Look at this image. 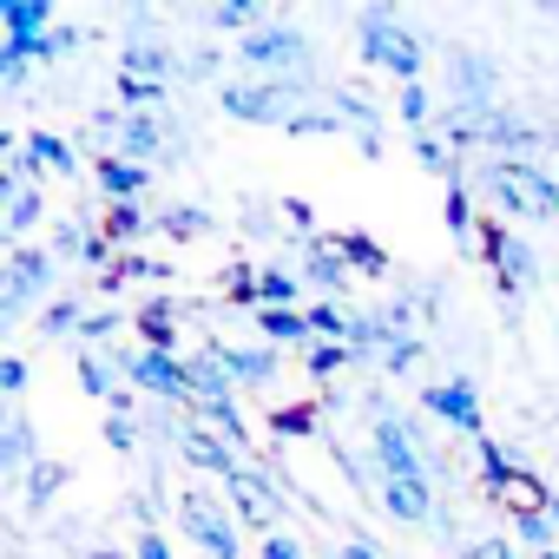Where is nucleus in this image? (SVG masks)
<instances>
[{
	"instance_id": "1",
	"label": "nucleus",
	"mask_w": 559,
	"mask_h": 559,
	"mask_svg": "<svg viewBox=\"0 0 559 559\" xmlns=\"http://www.w3.org/2000/svg\"><path fill=\"white\" fill-rule=\"evenodd\" d=\"M474 191H487L500 217H533V224L559 217V178L539 158H487L474 165Z\"/></svg>"
},
{
	"instance_id": "2",
	"label": "nucleus",
	"mask_w": 559,
	"mask_h": 559,
	"mask_svg": "<svg viewBox=\"0 0 559 559\" xmlns=\"http://www.w3.org/2000/svg\"><path fill=\"white\" fill-rule=\"evenodd\" d=\"M230 60H237L250 80H317V47H310V34L290 27V21L257 27L250 40L230 47Z\"/></svg>"
},
{
	"instance_id": "3",
	"label": "nucleus",
	"mask_w": 559,
	"mask_h": 559,
	"mask_svg": "<svg viewBox=\"0 0 559 559\" xmlns=\"http://www.w3.org/2000/svg\"><path fill=\"white\" fill-rule=\"evenodd\" d=\"M362 67H382V73H395L402 86H421V67H428V47H421V34H408L402 27V14L389 8V0H376V8L362 14Z\"/></svg>"
},
{
	"instance_id": "4",
	"label": "nucleus",
	"mask_w": 559,
	"mask_h": 559,
	"mask_svg": "<svg viewBox=\"0 0 559 559\" xmlns=\"http://www.w3.org/2000/svg\"><path fill=\"white\" fill-rule=\"evenodd\" d=\"M53 284H60V257L53 250H8V263H0V330L27 323V310L53 304Z\"/></svg>"
},
{
	"instance_id": "5",
	"label": "nucleus",
	"mask_w": 559,
	"mask_h": 559,
	"mask_svg": "<svg viewBox=\"0 0 559 559\" xmlns=\"http://www.w3.org/2000/svg\"><path fill=\"white\" fill-rule=\"evenodd\" d=\"M317 80H224L217 86V112L224 119H237V126H290L304 106V93H310Z\"/></svg>"
},
{
	"instance_id": "6",
	"label": "nucleus",
	"mask_w": 559,
	"mask_h": 559,
	"mask_svg": "<svg viewBox=\"0 0 559 559\" xmlns=\"http://www.w3.org/2000/svg\"><path fill=\"white\" fill-rule=\"evenodd\" d=\"M178 526H185V539L204 546L211 559H243L237 513H230V500H217L211 487H185V493H178Z\"/></svg>"
},
{
	"instance_id": "7",
	"label": "nucleus",
	"mask_w": 559,
	"mask_h": 559,
	"mask_svg": "<svg viewBox=\"0 0 559 559\" xmlns=\"http://www.w3.org/2000/svg\"><path fill=\"white\" fill-rule=\"evenodd\" d=\"M369 454H376L382 480H428V454H421V441H415V421H402V415H389V408L369 421Z\"/></svg>"
},
{
	"instance_id": "8",
	"label": "nucleus",
	"mask_w": 559,
	"mask_h": 559,
	"mask_svg": "<svg viewBox=\"0 0 559 559\" xmlns=\"http://www.w3.org/2000/svg\"><path fill=\"white\" fill-rule=\"evenodd\" d=\"M480 257H487V270H493L500 297H520V290L533 284V250H526V237H520L507 217H487V224H480Z\"/></svg>"
},
{
	"instance_id": "9",
	"label": "nucleus",
	"mask_w": 559,
	"mask_h": 559,
	"mask_svg": "<svg viewBox=\"0 0 559 559\" xmlns=\"http://www.w3.org/2000/svg\"><path fill=\"white\" fill-rule=\"evenodd\" d=\"M448 93H454V112H487V106H500V67L474 47H454L448 53Z\"/></svg>"
},
{
	"instance_id": "10",
	"label": "nucleus",
	"mask_w": 559,
	"mask_h": 559,
	"mask_svg": "<svg viewBox=\"0 0 559 559\" xmlns=\"http://www.w3.org/2000/svg\"><path fill=\"white\" fill-rule=\"evenodd\" d=\"M126 382L139 395H158V402H191V356L139 349V356H126Z\"/></svg>"
},
{
	"instance_id": "11",
	"label": "nucleus",
	"mask_w": 559,
	"mask_h": 559,
	"mask_svg": "<svg viewBox=\"0 0 559 559\" xmlns=\"http://www.w3.org/2000/svg\"><path fill=\"white\" fill-rule=\"evenodd\" d=\"M224 500H230V513H237L243 526H257L263 539L276 533V520H284V487H276L263 467H243V474L224 487Z\"/></svg>"
},
{
	"instance_id": "12",
	"label": "nucleus",
	"mask_w": 559,
	"mask_h": 559,
	"mask_svg": "<svg viewBox=\"0 0 559 559\" xmlns=\"http://www.w3.org/2000/svg\"><path fill=\"white\" fill-rule=\"evenodd\" d=\"M421 408L435 415V421H448L454 435H487L480 428V389H474V376H441V382H428L421 389Z\"/></svg>"
},
{
	"instance_id": "13",
	"label": "nucleus",
	"mask_w": 559,
	"mask_h": 559,
	"mask_svg": "<svg viewBox=\"0 0 559 559\" xmlns=\"http://www.w3.org/2000/svg\"><path fill=\"white\" fill-rule=\"evenodd\" d=\"M178 454L191 461V467H204V474H217L224 487L250 467V454L237 448V441H224L217 428H204V421H178Z\"/></svg>"
},
{
	"instance_id": "14",
	"label": "nucleus",
	"mask_w": 559,
	"mask_h": 559,
	"mask_svg": "<svg viewBox=\"0 0 559 559\" xmlns=\"http://www.w3.org/2000/svg\"><path fill=\"white\" fill-rule=\"evenodd\" d=\"M349 276H356V270H349V257L336 250V237H310V243H304V284H310L323 304H343V297H349Z\"/></svg>"
},
{
	"instance_id": "15",
	"label": "nucleus",
	"mask_w": 559,
	"mask_h": 559,
	"mask_svg": "<svg viewBox=\"0 0 559 559\" xmlns=\"http://www.w3.org/2000/svg\"><path fill=\"white\" fill-rule=\"evenodd\" d=\"M93 185H99L106 204H145L152 165H139V158H126V152H99V158H93Z\"/></svg>"
},
{
	"instance_id": "16",
	"label": "nucleus",
	"mask_w": 559,
	"mask_h": 559,
	"mask_svg": "<svg viewBox=\"0 0 559 559\" xmlns=\"http://www.w3.org/2000/svg\"><path fill=\"white\" fill-rule=\"evenodd\" d=\"M34 467H40L34 421H27V408H8V415H0V480H8V487H21Z\"/></svg>"
},
{
	"instance_id": "17",
	"label": "nucleus",
	"mask_w": 559,
	"mask_h": 559,
	"mask_svg": "<svg viewBox=\"0 0 559 559\" xmlns=\"http://www.w3.org/2000/svg\"><path fill=\"white\" fill-rule=\"evenodd\" d=\"M237 389H270L276 382V349L270 343H204Z\"/></svg>"
},
{
	"instance_id": "18",
	"label": "nucleus",
	"mask_w": 559,
	"mask_h": 559,
	"mask_svg": "<svg viewBox=\"0 0 559 559\" xmlns=\"http://www.w3.org/2000/svg\"><path fill=\"white\" fill-rule=\"evenodd\" d=\"M47 250L60 257V263H99L106 270V237H99V224H86V217H60L53 224V237H47Z\"/></svg>"
},
{
	"instance_id": "19",
	"label": "nucleus",
	"mask_w": 559,
	"mask_h": 559,
	"mask_svg": "<svg viewBox=\"0 0 559 559\" xmlns=\"http://www.w3.org/2000/svg\"><path fill=\"white\" fill-rule=\"evenodd\" d=\"M0 204H8V224H0V237H8V250H21V237L40 230V217H47V198H40L34 185L0 178Z\"/></svg>"
},
{
	"instance_id": "20",
	"label": "nucleus",
	"mask_w": 559,
	"mask_h": 559,
	"mask_svg": "<svg viewBox=\"0 0 559 559\" xmlns=\"http://www.w3.org/2000/svg\"><path fill=\"white\" fill-rule=\"evenodd\" d=\"M185 73V60L171 53V47H158V40H132L126 53H119V80H152V86H171Z\"/></svg>"
},
{
	"instance_id": "21",
	"label": "nucleus",
	"mask_w": 559,
	"mask_h": 559,
	"mask_svg": "<svg viewBox=\"0 0 559 559\" xmlns=\"http://www.w3.org/2000/svg\"><path fill=\"white\" fill-rule=\"evenodd\" d=\"M165 145H171V119H165V112H132V119H126V132H119V152H126V158H139V165L165 158Z\"/></svg>"
},
{
	"instance_id": "22",
	"label": "nucleus",
	"mask_w": 559,
	"mask_h": 559,
	"mask_svg": "<svg viewBox=\"0 0 559 559\" xmlns=\"http://www.w3.org/2000/svg\"><path fill=\"white\" fill-rule=\"evenodd\" d=\"M132 330H139V343H145V349L178 356V304H171V297H145V304L132 310Z\"/></svg>"
},
{
	"instance_id": "23",
	"label": "nucleus",
	"mask_w": 559,
	"mask_h": 559,
	"mask_svg": "<svg viewBox=\"0 0 559 559\" xmlns=\"http://www.w3.org/2000/svg\"><path fill=\"white\" fill-rule=\"evenodd\" d=\"M376 493H382L389 520H402V526H428L435 520V487L428 480H382Z\"/></svg>"
},
{
	"instance_id": "24",
	"label": "nucleus",
	"mask_w": 559,
	"mask_h": 559,
	"mask_svg": "<svg viewBox=\"0 0 559 559\" xmlns=\"http://www.w3.org/2000/svg\"><path fill=\"white\" fill-rule=\"evenodd\" d=\"M250 330H257V343H270V349H284V343H317V336H310V310H250Z\"/></svg>"
},
{
	"instance_id": "25",
	"label": "nucleus",
	"mask_w": 559,
	"mask_h": 559,
	"mask_svg": "<svg viewBox=\"0 0 559 559\" xmlns=\"http://www.w3.org/2000/svg\"><path fill=\"white\" fill-rule=\"evenodd\" d=\"M408 145H415V165H421V171H435L441 185H461V178H467L461 152H454V145H448L435 126H428V132H408Z\"/></svg>"
},
{
	"instance_id": "26",
	"label": "nucleus",
	"mask_w": 559,
	"mask_h": 559,
	"mask_svg": "<svg viewBox=\"0 0 559 559\" xmlns=\"http://www.w3.org/2000/svg\"><path fill=\"white\" fill-rule=\"evenodd\" d=\"M152 230H158V237H178V243H198V237L217 230V217H211L204 204H158V211H152Z\"/></svg>"
},
{
	"instance_id": "27",
	"label": "nucleus",
	"mask_w": 559,
	"mask_h": 559,
	"mask_svg": "<svg viewBox=\"0 0 559 559\" xmlns=\"http://www.w3.org/2000/svg\"><path fill=\"white\" fill-rule=\"evenodd\" d=\"M191 402H198V408H224V402H237V382L224 376V362H217L211 349L191 356Z\"/></svg>"
},
{
	"instance_id": "28",
	"label": "nucleus",
	"mask_w": 559,
	"mask_h": 559,
	"mask_svg": "<svg viewBox=\"0 0 559 559\" xmlns=\"http://www.w3.org/2000/svg\"><path fill=\"white\" fill-rule=\"evenodd\" d=\"M0 27H8V40H40L53 21V0H0Z\"/></svg>"
},
{
	"instance_id": "29",
	"label": "nucleus",
	"mask_w": 559,
	"mask_h": 559,
	"mask_svg": "<svg viewBox=\"0 0 559 559\" xmlns=\"http://www.w3.org/2000/svg\"><path fill=\"white\" fill-rule=\"evenodd\" d=\"M304 270H284V263H263L257 276V310H304Z\"/></svg>"
},
{
	"instance_id": "30",
	"label": "nucleus",
	"mask_w": 559,
	"mask_h": 559,
	"mask_svg": "<svg viewBox=\"0 0 559 559\" xmlns=\"http://www.w3.org/2000/svg\"><path fill=\"white\" fill-rule=\"evenodd\" d=\"M27 152H34V165H40V171H53V178H73V171H80L73 139H60V132H47V126H34V132H27Z\"/></svg>"
},
{
	"instance_id": "31",
	"label": "nucleus",
	"mask_w": 559,
	"mask_h": 559,
	"mask_svg": "<svg viewBox=\"0 0 559 559\" xmlns=\"http://www.w3.org/2000/svg\"><path fill=\"white\" fill-rule=\"evenodd\" d=\"M441 217H448V237L467 250V243H480V224H474V178H461V185H448V198H441Z\"/></svg>"
},
{
	"instance_id": "32",
	"label": "nucleus",
	"mask_w": 559,
	"mask_h": 559,
	"mask_svg": "<svg viewBox=\"0 0 559 559\" xmlns=\"http://www.w3.org/2000/svg\"><path fill=\"white\" fill-rule=\"evenodd\" d=\"M330 237H336V250L349 257L356 276H389V250H382L369 230H330Z\"/></svg>"
},
{
	"instance_id": "33",
	"label": "nucleus",
	"mask_w": 559,
	"mask_h": 559,
	"mask_svg": "<svg viewBox=\"0 0 559 559\" xmlns=\"http://www.w3.org/2000/svg\"><path fill=\"white\" fill-rule=\"evenodd\" d=\"M513 533H520V546L552 552V539H559V507H552V500H546V507H513Z\"/></svg>"
},
{
	"instance_id": "34",
	"label": "nucleus",
	"mask_w": 559,
	"mask_h": 559,
	"mask_svg": "<svg viewBox=\"0 0 559 559\" xmlns=\"http://www.w3.org/2000/svg\"><path fill=\"white\" fill-rule=\"evenodd\" d=\"M145 230H152V204H106L99 211V237L106 243H132Z\"/></svg>"
},
{
	"instance_id": "35",
	"label": "nucleus",
	"mask_w": 559,
	"mask_h": 559,
	"mask_svg": "<svg viewBox=\"0 0 559 559\" xmlns=\"http://www.w3.org/2000/svg\"><path fill=\"white\" fill-rule=\"evenodd\" d=\"M304 310H310V336H317V343H349V336H356V310H349V304L310 297Z\"/></svg>"
},
{
	"instance_id": "36",
	"label": "nucleus",
	"mask_w": 559,
	"mask_h": 559,
	"mask_svg": "<svg viewBox=\"0 0 559 559\" xmlns=\"http://www.w3.org/2000/svg\"><path fill=\"white\" fill-rule=\"evenodd\" d=\"M257 27H270V14H263V0H224V8H211V34H257Z\"/></svg>"
},
{
	"instance_id": "37",
	"label": "nucleus",
	"mask_w": 559,
	"mask_h": 559,
	"mask_svg": "<svg viewBox=\"0 0 559 559\" xmlns=\"http://www.w3.org/2000/svg\"><path fill=\"white\" fill-rule=\"evenodd\" d=\"M80 323H86V304H80V297H53V304L40 310V336H47V343H80Z\"/></svg>"
},
{
	"instance_id": "38",
	"label": "nucleus",
	"mask_w": 559,
	"mask_h": 559,
	"mask_svg": "<svg viewBox=\"0 0 559 559\" xmlns=\"http://www.w3.org/2000/svg\"><path fill=\"white\" fill-rule=\"evenodd\" d=\"M67 474H73L67 461H40V467H34V474L21 480V500H27V513H40V507H47V500H53V493L67 487Z\"/></svg>"
},
{
	"instance_id": "39",
	"label": "nucleus",
	"mask_w": 559,
	"mask_h": 559,
	"mask_svg": "<svg viewBox=\"0 0 559 559\" xmlns=\"http://www.w3.org/2000/svg\"><path fill=\"white\" fill-rule=\"evenodd\" d=\"M14 47H27V60H67V53H80V47H86V34L60 21V27H47L40 40H14Z\"/></svg>"
},
{
	"instance_id": "40",
	"label": "nucleus",
	"mask_w": 559,
	"mask_h": 559,
	"mask_svg": "<svg viewBox=\"0 0 559 559\" xmlns=\"http://www.w3.org/2000/svg\"><path fill=\"white\" fill-rule=\"evenodd\" d=\"M395 119H402L408 132H428V126L441 119V106H435L428 86H402V93H395Z\"/></svg>"
},
{
	"instance_id": "41",
	"label": "nucleus",
	"mask_w": 559,
	"mask_h": 559,
	"mask_svg": "<svg viewBox=\"0 0 559 559\" xmlns=\"http://www.w3.org/2000/svg\"><path fill=\"white\" fill-rule=\"evenodd\" d=\"M132 317H119V310H86V323H80V349H106L112 356V336L126 330Z\"/></svg>"
},
{
	"instance_id": "42",
	"label": "nucleus",
	"mask_w": 559,
	"mask_h": 559,
	"mask_svg": "<svg viewBox=\"0 0 559 559\" xmlns=\"http://www.w3.org/2000/svg\"><path fill=\"white\" fill-rule=\"evenodd\" d=\"M349 343H310V356H304V369H310V382H330L336 369H349Z\"/></svg>"
},
{
	"instance_id": "43",
	"label": "nucleus",
	"mask_w": 559,
	"mask_h": 559,
	"mask_svg": "<svg viewBox=\"0 0 559 559\" xmlns=\"http://www.w3.org/2000/svg\"><path fill=\"white\" fill-rule=\"evenodd\" d=\"M284 132H297V139H336V132H349V126H343L336 112H310V106H304V112H297Z\"/></svg>"
},
{
	"instance_id": "44",
	"label": "nucleus",
	"mask_w": 559,
	"mask_h": 559,
	"mask_svg": "<svg viewBox=\"0 0 559 559\" xmlns=\"http://www.w3.org/2000/svg\"><path fill=\"white\" fill-rule=\"evenodd\" d=\"M257 276H263V263H230L224 270V297H237V304L257 310Z\"/></svg>"
},
{
	"instance_id": "45",
	"label": "nucleus",
	"mask_w": 559,
	"mask_h": 559,
	"mask_svg": "<svg viewBox=\"0 0 559 559\" xmlns=\"http://www.w3.org/2000/svg\"><path fill=\"white\" fill-rule=\"evenodd\" d=\"M27 382H34L27 356H0V395H8V402H21V395H27Z\"/></svg>"
},
{
	"instance_id": "46",
	"label": "nucleus",
	"mask_w": 559,
	"mask_h": 559,
	"mask_svg": "<svg viewBox=\"0 0 559 559\" xmlns=\"http://www.w3.org/2000/svg\"><path fill=\"white\" fill-rule=\"evenodd\" d=\"M428 356V343L421 336H408V343H395L389 356H382V376H415V362Z\"/></svg>"
},
{
	"instance_id": "47",
	"label": "nucleus",
	"mask_w": 559,
	"mask_h": 559,
	"mask_svg": "<svg viewBox=\"0 0 559 559\" xmlns=\"http://www.w3.org/2000/svg\"><path fill=\"white\" fill-rule=\"evenodd\" d=\"M27 67H34V60H27V47L0 40V86H21V80H27Z\"/></svg>"
},
{
	"instance_id": "48",
	"label": "nucleus",
	"mask_w": 559,
	"mask_h": 559,
	"mask_svg": "<svg viewBox=\"0 0 559 559\" xmlns=\"http://www.w3.org/2000/svg\"><path fill=\"white\" fill-rule=\"evenodd\" d=\"M106 448H112V454H139V428H132V415H106Z\"/></svg>"
},
{
	"instance_id": "49",
	"label": "nucleus",
	"mask_w": 559,
	"mask_h": 559,
	"mask_svg": "<svg viewBox=\"0 0 559 559\" xmlns=\"http://www.w3.org/2000/svg\"><path fill=\"white\" fill-rule=\"evenodd\" d=\"M132 559H171V539H165L158 526H139V533H132Z\"/></svg>"
},
{
	"instance_id": "50",
	"label": "nucleus",
	"mask_w": 559,
	"mask_h": 559,
	"mask_svg": "<svg viewBox=\"0 0 559 559\" xmlns=\"http://www.w3.org/2000/svg\"><path fill=\"white\" fill-rule=\"evenodd\" d=\"M276 211H284V217H290V224L304 230V243H310V237H323V230H317V211H310V198H284Z\"/></svg>"
},
{
	"instance_id": "51",
	"label": "nucleus",
	"mask_w": 559,
	"mask_h": 559,
	"mask_svg": "<svg viewBox=\"0 0 559 559\" xmlns=\"http://www.w3.org/2000/svg\"><path fill=\"white\" fill-rule=\"evenodd\" d=\"M257 552H263V559H310V552H304V539H297V533H270V539H263V546H257Z\"/></svg>"
},
{
	"instance_id": "52",
	"label": "nucleus",
	"mask_w": 559,
	"mask_h": 559,
	"mask_svg": "<svg viewBox=\"0 0 559 559\" xmlns=\"http://www.w3.org/2000/svg\"><path fill=\"white\" fill-rule=\"evenodd\" d=\"M270 428H276V435H317V408H284Z\"/></svg>"
},
{
	"instance_id": "53",
	"label": "nucleus",
	"mask_w": 559,
	"mask_h": 559,
	"mask_svg": "<svg viewBox=\"0 0 559 559\" xmlns=\"http://www.w3.org/2000/svg\"><path fill=\"white\" fill-rule=\"evenodd\" d=\"M224 60H230V53H217V47H211V53H198V60H185V80H217V67H224Z\"/></svg>"
},
{
	"instance_id": "54",
	"label": "nucleus",
	"mask_w": 559,
	"mask_h": 559,
	"mask_svg": "<svg viewBox=\"0 0 559 559\" xmlns=\"http://www.w3.org/2000/svg\"><path fill=\"white\" fill-rule=\"evenodd\" d=\"M461 559H513V546L507 539H474V546H461Z\"/></svg>"
},
{
	"instance_id": "55",
	"label": "nucleus",
	"mask_w": 559,
	"mask_h": 559,
	"mask_svg": "<svg viewBox=\"0 0 559 559\" xmlns=\"http://www.w3.org/2000/svg\"><path fill=\"white\" fill-rule=\"evenodd\" d=\"M330 559H382V552H376V546H369V539H343V546H336V552H330Z\"/></svg>"
},
{
	"instance_id": "56",
	"label": "nucleus",
	"mask_w": 559,
	"mask_h": 559,
	"mask_svg": "<svg viewBox=\"0 0 559 559\" xmlns=\"http://www.w3.org/2000/svg\"><path fill=\"white\" fill-rule=\"evenodd\" d=\"M533 559H559V546H552V552H533Z\"/></svg>"
}]
</instances>
